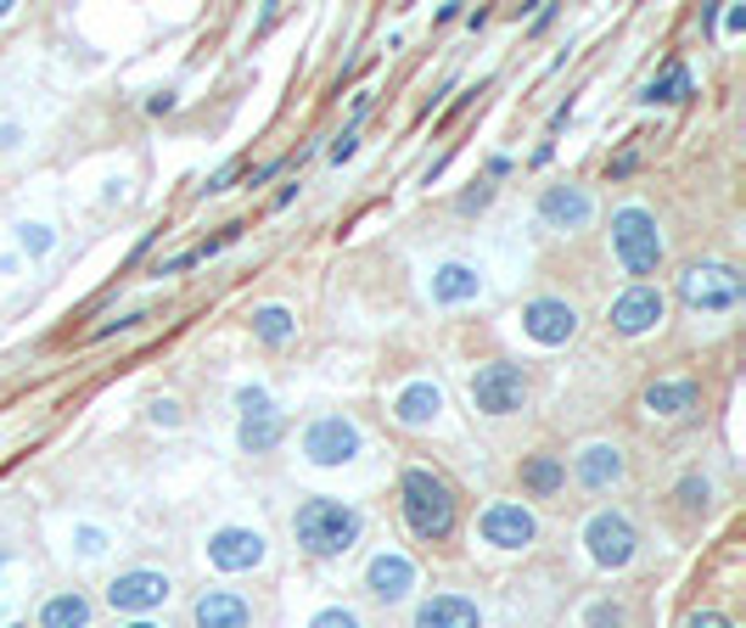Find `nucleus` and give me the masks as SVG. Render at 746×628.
Here are the masks:
<instances>
[{"mask_svg":"<svg viewBox=\"0 0 746 628\" xmlns=\"http://www.w3.org/2000/svg\"><path fill=\"white\" fill-rule=\"evenodd\" d=\"M746 293V281L735 264H690L679 275V304L696 315H730Z\"/></svg>","mask_w":746,"mask_h":628,"instance_id":"7ed1b4c3","label":"nucleus"},{"mask_svg":"<svg viewBox=\"0 0 746 628\" xmlns=\"http://www.w3.org/2000/svg\"><path fill=\"white\" fill-rule=\"evenodd\" d=\"M113 612H152L169 601V578L152 572V567H135V572H118L113 578V590H107Z\"/></svg>","mask_w":746,"mask_h":628,"instance_id":"9b49d317","label":"nucleus"},{"mask_svg":"<svg viewBox=\"0 0 746 628\" xmlns=\"http://www.w3.org/2000/svg\"><path fill=\"white\" fill-rule=\"evenodd\" d=\"M668 315V298L657 293L651 281H640V286H629V293L612 304V331H623V336H640V331H651Z\"/></svg>","mask_w":746,"mask_h":628,"instance_id":"f8f14e48","label":"nucleus"},{"mask_svg":"<svg viewBox=\"0 0 746 628\" xmlns=\"http://www.w3.org/2000/svg\"><path fill=\"white\" fill-rule=\"evenodd\" d=\"M282 169H287V163H282V158H275V163H264V169H253V180H248V185H264L269 174H282Z\"/></svg>","mask_w":746,"mask_h":628,"instance_id":"c9c22d12","label":"nucleus"},{"mask_svg":"<svg viewBox=\"0 0 746 628\" xmlns=\"http://www.w3.org/2000/svg\"><path fill=\"white\" fill-rule=\"evenodd\" d=\"M309 628H359V612H348V606H325V612H314Z\"/></svg>","mask_w":746,"mask_h":628,"instance_id":"bb28decb","label":"nucleus"},{"mask_svg":"<svg viewBox=\"0 0 746 628\" xmlns=\"http://www.w3.org/2000/svg\"><path fill=\"white\" fill-rule=\"evenodd\" d=\"M354 152H359V124H348V129L332 140V163H348Z\"/></svg>","mask_w":746,"mask_h":628,"instance_id":"cd10ccee","label":"nucleus"},{"mask_svg":"<svg viewBox=\"0 0 746 628\" xmlns=\"http://www.w3.org/2000/svg\"><path fill=\"white\" fill-rule=\"evenodd\" d=\"M690 95H696V79H690V68H685L679 57H668V62H663V73L645 84V95H640V102H651V107H657V102H690Z\"/></svg>","mask_w":746,"mask_h":628,"instance_id":"aec40b11","label":"nucleus"},{"mask_svg":"<svg viewBox=\"0 0 746 628\" xmlns=\"http://www.w3.org/2000/svg\"><path fill=\"white\" fill-rule=\"evenodd\" d=\"M523 331L533 336V343H544V349H562V343H573V331H578V309L562 304V298H533L523 309Z\"/></svg>","mask_w":746,"mask_h":628,"instance_id":"1a4fd4ad","label":"nucleus"},{"mask_svg":"<svg viewBox=\"0 0 746 628\" xmlns=\"http://www.w3.org/2000/svg\"><path fill=\"white\" fill-rule=\"evenodd\" d=\"M399 505H404V522L422 545H444L455 534V494L449 482L427 466H410L399 477Z\"/></svg>","mask_w":746,"mask_h":628,"instance_id":"f257e3e1","label":"nucleus"},{"mask_svg":"<svg viewBox=\"0 0 746 628\" xmlns=\"http://www.w3.org/2000/svg\"><path fill=\"white\" fill-rule=\"evenodd\" d=\"M365 584H370V595H377L382 606H393V601H404V595L415 590V567H410V556L382 550L377 561L365 567Z\"/></svg>","mask_w":746,"mask_h":628,"instance_id":"ddd939ff","label":"nucleus"},{"mask_svg":"<svg viewBox=\"0 0 746 628\" xmlns=\"http://www.w3.org/2000/svg\"><path fill=\"white\" fill-rule=\"evenodd\" d=\"M618 477H623V449L618 444H589L578 455V482H584V489H612Z\"/></svg>","mask_w":746,"mask_h":628,"instance_id":"a211bd4d","label":"nucleus"},{"mask_svg":"<svg viewBox=\"0 0 746 628\" xmlns=\"http://www.w3.org/2000/svg\"><path fill=\"white\" fill-rule=\"evenodd\" d=\"M192 617H197V628H248V623H253L248 601L230 595V590H208V595L192 606Z\"/></svg>","mask_w":746,"mask_h":628,"instance_id":"dca6fc26","label":"nucleus"},{"mask_svg":"<svg viewBox=\"0 0 746 628\" xmlns=\"http://www.w3.org/2000/svg\"><path fill=\"white\" fill-rule=\"evenodd\" d=\"M483 293V275L472 264H438L433 270V304H466V298H478Z\"/></svg>","mask_w":746,"mask_h":628,"instance_id":"f3484780","label":"nucleus"},{"mask_svg":"<svg viewBox=\"0 0 746 628\" xmlns=\"http://www.w3.org/2000/svg\"><path fill=\"white\" fill-rule=\"evenodd\" d=\"M696 381H651L645 388V410L651 415H685V410H696Z\"/></svg>","mask_w":746,"mask_h":628,"instance_id":"412c9836","label":"nucleus"},{"mask_svg":"<svg viewBox=\"0 0 746 628\" xmlns=\"http://www.w3.org/2000/svg\"><path fill=\"white\" fill-rule=\"evenodd\" d=\"M359 527H365V516H359L354 505L332 500V494L303 500L298 516H292V534H298V545H303L309 556H343V550H354Z\"/></svg>","mask_w":746,"mask_h":628,"instance_id":"f03ea898","label":"nucleus"},{"mask_svg":"<svg viewBox=\"0 0 746 628\" xmlns=\"http://www.w3.org/2000/svg\"><path fill=\"white\" fill-rule=\"evenodd\" d=\"M489 197H494V185H478V191H466V197H460V214H478V208H489Z\"/></svg>","mask_w":746,"mask_h":628,"instance_id":"72a5a7b5","label":"nucleus"},{"mask_svg":"<svg viewBox=\"0 0 746 628\" xmlns=\"http://www.w3.org/2000/svg\"><path fill=\"white\" fill-rule=\"evenodd\" d=\"M152 415H158L163 426H174V421H180V404H169V399H158V404H152Z\"/></svg>","mask_w":746,"mask_h":628,"instance_id":"f704fd0d","label":"nucleus"},{"mask_svg":"<svg viewBox=\"0 0 746 628\" xmlns=\"http://www.w3.org/2000/svg\"><path fill=\"white\" fill-rule=\"evenodd\" d=\"M472 404H478L483 415H517V410L528 404V370H523V365H505V359L483 365V370L472 376Z\"/></svg>","mask_w":746,"mask_h":628,"instance_id":"423d86ee","label":"nucleus"},{"mask_svg":"<svg viewBox=\"0 0 746 628\" xmlns=\"http://www.w3.org/2000/svg\"><path fill=\"white\" fill-rule=\"evenodd\" d=\"M634 163H640V158H634V152H623V158H618V163H612V180H623V174H629V169H634Z\"/></svg>","mask_w":746,"mask_h":628,"instance_id":"e433bc0d","label":"nucleus"},{"mask_svg":"<svg viewBox=\"0 0 746 628\" xmlns=\"http://www.w3.org/2000/svg\"><path fill=\"white\" fill-rule=\"evenodd\" d=\"M438 410H444V393L433 388V381H410V388L393 399V415H399L404 426H427Z\"/></svg>","mask_w":746,"mask_h":628,"instance_id":"6ab92c4d","label":"nucleus"},{"mask_svg":"<svg viewBox=\"0 0 746 628\" xmlns=\"http://www.w3.org/2000/svg\"><path fill=\"white\" fill-rule=\"evenodd\" d=\"M253 336H259L264 349H282V343H292V336H298V320H292L282 304H264V309L253 315Z\"/></svg>","mask_w":746,"mask_h":628,"instance_id":"5701e85b","label":"nucleus"},{"mask_svg":"<svg viewBox=\"0 0 746 628\" xmlns=\"http://www.w3.org/2000/svg\"><path fill=\"white\" fill-rule=\"evenodd\" d=\"M708 494H713L708 477H685V482H679V500H685V505H708Z\"/></svg>","mask_w":746,"mask_h":628,"instance_id":"c756f323","label":"nucleus"},{"mask_svg":"<svg viewBox=\"0 0 746 628\" xmlns=\"http://www.w3.org/2000/svg\"><path fill=\"white\" fill-rule=\"evenodd\" d=\"M685 628H735V623H730L724 612H690V617H685Z\"/></svg>","mask_w":746,"mask_h":628,"instance_id":"473e14b6","label":"nucleus"},{"mask_svg":"<svg viewBox=\"0 0 746 628\" xmlns=\"http://www.w3.org/2000/svg\"><path fill=\"white\" fill-rule=\"evenodd\" d=\"M237 404H242V415H269V410H275L264 388H242V393H237Z\"/></svg>","mask_w":746,"mask_h":628,"instance_id":"c85d7f7f","label":"nucleus"},{"mask_svg":"<svg viewBox=\"0 0 746 628\" xmlns=\"http://www.w3.org/2000/svg\"><path fill=\"white\" fill-rule=\"evenodd\" d=\"M539 214L555 225V230H578V225H589V214H595V203L584 197L578 185H550L544 197H539Z\"/></svg>","mask_w":746,"mask_h":628,"instance_id":"2eb2a0df","label":"nucleus"},{"mask_svg":"<svg viewBox=\"0 0 746 628\" xmlns=\"http://www.w3.org/2000/svg\"><path fill=\"white\" fill-rule=\"evenodd\" d=\"M303 455H309L314 466H348V460L359 455V426H354L348 415H320V421H309Z\"/></svg>","mask_w":746,"mask_h":628,"instance_id":"0eeeda50","label":"nucleus"},{"mask_svg":"<svg viewBox=\"0 0 746 628\" xmlns=\"http://www.w3.org/2000/svg\"><path fill=\"white\" fill-rule=\"evenodd\" d=\"M584 545H589V561H595V567L618 572V567L634 561L640 534H634V522H629L623 511H595V516L584 522Z\"/></svg>","mask_w":746,"mask_h":628,"instance_id":"39448f33","label":"nucleus"},{"mask_svg":"<svg viewBox=\"0 0 746 628\" xmlns=\"http://www.w3.org/2000/svg\"><path fill=\"white\" fill-rule=\"evenodd\" d=\"M18 241H23V253L45 259V253H51V241H57V236L45 230V225H23V230H18Z\"/></svg>","mask_w":746,"mask_h":628,"instance_id":"a878e982","label":"nucleus"},{"mask_svg":"<svg viewBox=\"0 0 746 628\" xmlns=\"http://www.w3.org/2000/svg\"><path fill=\"white\" fill-rule=\"evenodd\" d=\"M208 561L219 572H253L264 561V534L259 527H219L208 539Z\"/></svg>","mask_w":746,"mask_h":628,"instance_id":"9d476101","label":"nucleus"},{"mask_svg":"<svg viewBox=\"0 0 746 628\" xmlns=\"http://www.w3.org/2000/svg\"><path fill=\"white\" fill-rule=\"evenodd\" d=\"M90 623V601L79 590H62L39 606V628H84Z\"/></svg>","mask_w":746,"mask_h":628,"instance_id":"4be33fe9","label":"nucleus"},{"mask_svg":"<svg viewBox=\"0 0 746 628\" xmlns=\"http://www.w3.org/2000/svg\"><path fill=\"white\" fill-rule=\"evenodd\" d=\"M237 444L248 449V455H269L275 444H282V415H242V432H237Z\"/></svg>","mask_w":746,"mask_h":628,"instance_id":"b1692460","label":"nucleus"},{"mask_svg":"<svg viewBox=\"0 0 746 628\" xmlns=\"http://www.w3.org/2000/svg\"><path fill=\"white\" fill-rule=\"evenodd\" d=\"M129 628H158V623H129Z\"/></svg>","mask_w":746,"mask_h":628,"instance_id":"58836bf2","label":"nucleus"},{"mask_svg":"<svg viewBox=\"0 0 746 628\" xmlns=\"http://www.w3.org/2000/svg\"><path fill=\"white\" fill-rule=\"evenodd\" d=\"M612 248L623 259L629 275H657L663 264V236H657V219L645 208H618L612 214Z\"/></svg>","mask_w":746,"mask_h":628,"instance_id":"20e7f679","label":"nucleus"},{"mask_svg":"<svg viewBox=\"0 0 746 628\" xmlns=\"http://www.w3.org/2000/svg\"><path fill=\"white\" fill-rule=\"evenodd\" d=\"M237 174H242V163H225V169L203 185V197H219V191H230V180H237Z\"/></svg>","mask_w":746,"mask_h":628,"instance_id":"7c9ffc66","label":"nucleus"},{"mask_svg":"<svg viewBox=\"0 0 746 628\" xmlns=\"http://www.w3.org/2000/svg\"><path fill=\"white\" fill-rule=\"evenodd\" d=\"M567 482V466L555 460V455H528L523 460V489H533V494H555Z\"/></svg>","mask_w":746,"mask_h":628,"instance_id":"393cba45","label":"nucleus"},{"mask_svg":"<svg viewBox=\"0 0 746 628\" xmlns=\"http://www.w3.org/2000/svg\"><path fill=\"white\" fill-rule=\"evenodd\" d=\"M478 527H483V539H489L494 550H523V545H533V539H539V522H533V511H528V505H517V500H500V505H489Z\"/></svg>","mask_w":746,"mask_h":628,"instance_id":"6e6552de","label":"nucleus"},{"mask_svg":"<svg viewBox=\"0 0 746 628\" xmlns=\"http://www.w3.org/2000/svg\"><path fill=\"white\" fill-rule=\"evenodd\" d=\"M589 628H623V606H595V612H589Z\"/></svg>","mask_w":746,"mask_h":628,"instance_id":"2f4dec72","label":"nucleus"},{"mask_svg":"<svg viewBox=\"0 0 746 628\" xmlns=\"http://www.w3.org/2000/svg\"><path fill=\"white\" fill-rule=\"evenodd\" d=\"M478 623H483V612L466 595H433L415 606V628H478Z\"/></svg>","mask_w":746,"mask_h":628,"instance_id":"4468645a","label":"nucleus"},{"mask_svg":"<svg viewBox=\"0 0 746 628\" xmlns=\"http://www.w3.org/2000/svg\"><path fill=\"white\" fill-rule=\"evenodd\" d=\"M7 12H12V0H0V18H7Z\"/></svg>","mask_w":746,"mask_h":628,"instance_id":"4c0bfd02","label":"nucleus"}]
</instances>
